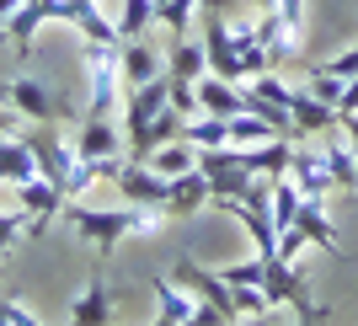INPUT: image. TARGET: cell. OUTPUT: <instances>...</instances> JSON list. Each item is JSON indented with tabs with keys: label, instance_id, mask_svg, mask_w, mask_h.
<instances>
[{
	"label": "cell",
	"instance_id": "cell-1",
	"mask_svg": "<svg viewBox=\"0 0 358 326\" xmlns=\"http://www.w3.org/2000/svg\"><path fill=\"white\" fill-rule=\"evenodd\" d=\"M70 225L96 246V257H113L123 236H155L166 225V208H150V204H123V208H86L80 198H70Z\"/></svg>",
	"mask_w": 358,
	"mask_h": 326
},
{
	"label": "cell",
	"instance_id": "cell-2",
	"mask_svg": "<svg viewBox=\"0 0 358 326\" xmlns=\"http://www.w3.org/2000/svg\"><path fill=\"white\" fill-rule=\"evenodd\" d=\"M262 295L273 299V305H289V311L299 316V321H331V305H315L310 289H305V278L294 273V262H278V257H268V273H262Z\"/></svg>",
	"mask_w": 358,
	"mask_h": 326
},
{
	"label": "cell",
	"instance_id": "cell-3",
	"mask_svg": "<svg viewBox=\"0 0 358 326\" xmlns=\"http://www.w3.org/2000/svg\"><path fill=\"white\" fill-rule=\"evenodd\" d=\"M198 166H203V177H209L214 198H241L246 187H252V166L241 161L236 145H220V150H198Z\"/></svg>",
	"mask_w": 358,
	"mask_h": 326
},
{
	"label": "cell",
	"instance_id": "cell-4",
	"mask_svg": "<svg viewBox=\"0 0 358 326\" xmlns=\"http://www.w3.org/2000/svg\"><path fill=\"white\" fill-rule=\"evenodd\" d=\"M289 118H294V139H315V134L327 139L331 129H343V113H337L331 102H321L310 86L289 91Z\"/></svg>",
	"mask_w": 358,
	"mask_h": 326
},
{
	"label": "cell",
	"instance_id": "cell-5",
	"mask_svg": "<svg viewBox=\"0 0 358 326\" xmlns=\"http://www.w3.org/2000/svg\"><path fill=\"white\" fill-rule=\"evenodd\" d=\"M289 182H294L305 198H327L331 187H337V177H331V161H327V145H294V155H289Z\"/></svg>",
	"mask_w": 358,
	"mask_h": 326
},
{
	"label": "cell",
	"instance_id": "cell-6",
	"mask_svg": "<svg viewBox=\"0 0 358 326\" xmlns=\"http://www.w3.org/2000/svg\"><path fill=\"white\" fill-rule=\"evenodd\" d=\"M118 193L129 198V204L166 208V193H171V177H166V171H155L150 161H134V155H129V166L118 171Z\"/></svg>",
	"mask_w": 358,
	"mask_h": 326
},
{
	"label": "cell",
	"instance_id": "cell-7",
	"mask_svg": "<svg viewBox=\"0 0 358 326\" xmlns=\"http://www.w3.org/2000/svg\"><path fill=\"white\" fill-rule=\"evenodd\" d=\"M16 208L27 214V236H43L48 220L64 208V193H59L48 177H32V182H22V187H16Z\"/></svg>",
	"mask_w": 358,
	"mask_h": 326
},
{
	"label": "cell",
	"instance_id": "cell-8",
	"mask_svg": "<svg viewBox=\"0 0 358 326\" xmlns=\"http://www.w3.org/2000/svg\"><path fill=\"white\" fill-rule=\"evenodd\" d=\"M6 107H11L16 118H27V123H54V113H59L38 75H16V80H6Z\"/></svg>",
	"mask_w": 358,
	"mask_h": 326
},
{
	"label": "cell",
	"instance_id": "cell-9",
	"mask_svg": "<svg viewBox=\"0 0 358 326\" xmlns=\"http://www.w3.org/2000/svg\"><path fill=\"white\" fill-rule=\"evenodd\" d=\"M48 11H54V0H16V11L0 22V43H11L22 59L32 54V38H38V27L48 22Z\"/></svg>",
	"mask_w": 358,
	"mask_h": 326
},
{
	"label": "cell",
	"instance_id": "cell-10",
	"mask_svg": "<svg viewBox=\"0 0 358 326\" xmlns=\"http://www.w3.org/2000/svg\"><path fill=\"white\" fill-rule=\"evenodd\" d=\"M150 295H155V321L161 326H193L198 295H187L171 273H155V278H150Z\"/></svg>",
	"mask_w": 358,
	"mask_h": 326
},
{
	"label": "cell",
	"instance_id": "cell-11",
	"mask_svg": "<svg viewBox=\"0 0 358 326\" xmlns=\"http://www.w3.org/2000/svg\"><path fill=\"white\" fill-rule=\"evenodd\" d=\"M203 204H214V187H209V177H203V166L177 171V177H171V193H166V220H187V214H198Z\"/></svg>",
	"mask_w": 358,
	"mask_h": 326
},
{
	"label": "cell",
	"instance_id": "cell-12",
	"mask_svg": "<svg viewBox=\"0 0 358 326\" xmlns=\"http://www.w3.org/2000/svg\"><path fill=\"white\" fill-rule=\"evenodd\" d=\"M32 177H43L32 139L27 134H0V182H6V187H22V182H32Z\"/></svg>",
	"mask_w": 358,
	"mask_h": 326
},
{
	"label": "cell",
	"instance_id": "cell-13",
	"mask_svg": "<svg viewBox=\"0 0 358 326\" xmlns=\"http://www.w3.org/2000/svg\"><path fill=\"white\" fill-rule=\"evenodd\" d=\"M203 54H209V70L224 75V80H241V59H236V32L224 16H209L203 22Z\"/></svg>",
	"mask_w": 358,
	"mask_h": 326
},
{
	"label": "cell",
	"instance_id": "cell-14",
	"mask_svg": "<svg viewBox=\"0 0 358 326\" xmlns=\"http://www.w3.org/2000/svg\"><path fill=\"white\" fill-rule=\"evenodd\" d=\"M70 321H80V326L113 321V289H107V273H102V267H96V273H91V283L70 299Z\"/></svg>",
	"mask_w": 358,
	"mask_h": 326
},
{
	"label": "cell",
	"instance_id": "cell-15",
	"mask_svg": "<svg viewBox=\"0 0 358 326\" xmlns=\"http://www.w3.org/2000/svg\"><path fill=\"white\" fill-rule=\"evenodd\" d=\"M241 150V161L252 166L257 177H284L289 171V155H294V145H289V134H273V139H262V145H236Z\"/></svg>",
	"mask_w": 358,
	"mask_h": 326
},
{
	"label": "cell",
	"instance_id": "cell-16",
	"mask_svg": "<svg viewBox=\"0 0 358 326\" xmlns=\"http://www.w3.org/2000/svg\"><path fill=\"white\" fill-rule=\"evenodd\" d=\"M75 150H80L86 161H102V155H118V150H129V145H123V129L113 118H80Z\"/></svg>",
	"mask_w": 358,
	"mask_h": 326
},
{
	"label": "cell",
	"instance_id": "cell-17",
	"mask_svg": "<svg viewBox=\"0 0 358 326\" xmlns=\"http://www.w3.org/2000/svg\"><path fill=\"white\" fill-rule=\"evenodd\" d=\"M155 75H166V54H155V48L145 43V38H129L123 43V86H150Z\"/></svg>",
	"mask_w": 358,
	"mask_h": 326
},
{
	"label": "cell",
	"instance_id": "cell-18",
	"mask_svg": "<svg viewBox=\"0 0 358 326\" xmlns=\"http://www.w3.org/2000/svg\"><path fill=\"white\" fill-rule=\"evenodd\" d=\"M203 70H209V54H203V43L171 38V48H166V75H171V80H198Z\"/></svg>",
	"mask_w": 358,
	"mask_h": 326
},
{
	"label": "cell",
	"instance_id": "cell-19",
	"mask_svg": "<svg viewBox=\"0 0 358 326\" xmlns=\"http://www.w3.org/2000/svg\"><path fill=\"white\" fill-rule=\"evenodd\" d=\"M182 139H187L193 150H220V145H230V118H220V113H198V118H187Z\"/></svg>",
	"mask_w": 358,
	"mask_h": 326
},
{
	"label": "cell",
	"instance_id": "cell-20",
	"mask_svg": "<svg viewBox=\"0 0 358 326\" xmlns=\"http://www.w3.org/2000/svg\"><path fill=\"white\" fill-rule=\"evenodd\" d=\"M294 225L305 230V236L315 241V246H327V252H337V225L327 220V208H321V198H305L294 214Z\"/></svg>",
	"mask_w": 358,
	"mask_h": 326
},
{
	"label": "cell",
	"instance_id": "cell-21",
	"mask_svg": "<svg viewBox=\"0 0 358 326\" xmlns=\"http://www.w3.org/2000/svg\"><path fill=\"white\" fill-rule=\"evenodd\" d=\"M327 161H331V177H337V187L358 193V150L348 145V139H337V134H327Z\"/></svg>",
	"mask_w": 358,
	"mask_h": 326
},
{
	"label": "cell",
	"instance_id": "cell-22",
	"mask_svg": "<svg viewBox=\"0 0 358 326\" xmlns=\"http://www.w3.org/2000/svg\"><path fill=\"white\" fill-rule=\"evenodd\" d=\"M150 27H155V0H123L118 11V38L129 43V38H150Z\"/></svg>",
	"mask_w": 358,
	"mask_h": 326
},
{
	"label": "cell",
	"instance_id": "cell-23",
	"mask_svg": "<svg viewBox=\"0 0 358 326\" xmlns=\"http://www.w3.org/2000/svg\"><path fill=\"white\" fill-rule=\"evenodd\" d=\"M150 166L166 171V177H177V171H193V166H198V150L187 145V139H171V145L150 150Z\"/></svg>",
	"mask_w": 358,
	"mask_h": 326
},
{
	"label": "cell",
	"instance_id": "cell-24",
	"mask_svg": "<svg viewBox=\"0 0 358 326\" xmlns=\"http://www.w3.org/2000/svg\"><path fill=\"white\" fill-rule=\"evenodd\" d=\"M193 16H198V0H155V22H161L171 38H187Z\"/></svg>",
	"mask_w": 358,
	"mask_h": 326
},
{
	"label": "cell",
	"instance_id": "cell-25",
	"mask_svg": "<svg viewBox=\"0 0 358 326\" xmlns=\"http://www.w3.org/2000/svg\"><path fill=\"white\" fill-rule=\"evenodd\" d=\"M273 123L262 118V113H236L230 118V145H262V139H273Z\"/></svg>",
	"mask_w": 358,
	"mask_h": 326
},
{
	"label": "cell",
	"instance_id": "cell-26",
	"mask_svg": "<svg viewBox=\"0 0 358 326\" xmlns=\"http://www.w3.org/2000/svg\"><path fill=\"white\" fill-rule=\"evenodd\" d=\"M22 236H27V220H22V208H0V257L11 252Z\"/></svg>",
	"mask_w": 358,
	"mask_h": 326
},
{
	"label": "cell",
	"instance_id": "cell-27",
	"mask_svg": "<svg viewBox=\"0 0 358 326\" xmlns=\"http://www.w3.org/2000/svg\"><path fill=\"white\" fill-rule=\"evenodd\" d=\"M343 86H348V80H337V75H327L321 64H310V91L321 97V102L337 107V102H343Z\"/></svg>",
	"mask_w": 358,
	"mask_h": 326
},
{
	"label": "cell",
	"instance_id": "cell-28",
	"mask_svg": "<svg viewBox=\"0 0 358 326\" xmlns=\"http://www.w3.org/2000/svg\"><path fill=\"white\" fill-rule=\"evenodd\" d=\"M38 321H43V316H38V311H27V305H22L16 295H6V299H0V326H38Z\"/></svg>",
	"mask_w": 358,
	"mask_h": 326
},
{
	"label": "cell",
	"instance_id": "cell-29",
	"mask_svg": "<svg viewBox=\"0 0 358 326\" xmlns=\"http://www.w3.org/2000/svg\"><path fill=\"white\" fill-rule=\"evenodd\" d=\"M321 70L337 75V80H353V75H358V43L343 48V54H331V59H321Z\"/></svg>",
	"mask_w": 358,
	"mask_h": 326
},
{
	"label": "cell",
	"instance_id": "cell-30",
	"mask_svg": "<svg viewBox=\"0 0 358 326\" xmlns=\"http://www.w3.org/2000/svg\"><path fill=\"white\" fill-rule=\"evenodd\" d=\"M337 113H358V75L343 86V102H337Z\"/></svg>",
	"mask_w": 358,
	"mask_h": 326
},
{
	"label": "cell",
	"instance_id": "cell-31",
	"mask_svg": "<svg viewBox=\"0 0 358 326\" xmlns=\"http://www.w3.org/2000/svg\"><path fill=\"white\" fill-rule=\"evenodd\" d=\"M198 11H203V16H230V11H236V0H198Z\"/></svg>",
	"mask_w": 358,
	"mask_h": 326
},
{
	"label": "cell",
	"instance_id": "cell-32",
	"mask_svg": "<svg viewBox=\"0 0 358 326\" xmlns=\"http://www.w3.org/2000/svg\"><path fill=\"white\" fill-rule=\"evenodd\" d=\"M11 11H16V0H0V22H6Z\"/></svg>",
	"mask_w": 358,
	"mask_h": 326
},
{
	"label": "cell",
	"instance_id": "cell-33",
	"mask_svg": "<svg viewBox=\"0 0 358 326\" xmlns=\"http://www.w3.org/2000/svg\"><path fill=\"white\" fill-rule=\"evenodd\" d=\"M252 6H257V11H268V6H273V0H252Z\"/></svg>",
	"mask_w": 358,
	"mask_h": 326
},
{
	"label": "cell",
	"instance_id": "cell-34",
	"mask_svg": "<svg viewBox=\"0 0 358 326\" xmlns=\"http://www.w3.org/2000/svg\"><path fill=\"white\" fill-rule=\"evenodd\" d=\"M0 134H11V123H6V118H0Z\"/></svg>",
	"mask_w": 358,
	"mask_h": 326
},
{
	"label": "cell",
	"instance_id": "cell-35",
	"mask_svg": "<svg viewBox=\"0 0 358 326\" xmlns=\"http://www.w3.org/2000/svg\"><path fill=\"white\" fill-rule=\"evenodd\" d=\"M0 107H6V86H0Z\"/></svg>",
	"mask_w": 358,
	"mask_h": 326
},
{
	"label": "cell",
	"instance_id": "cell-36",
	"mask_svg": "<svg viewBox=\"0 0 358 326\" xmlns=\"http://www.w3.org/2000/svg\"><path fill=\"white\" fill-rule=\"evenodd\" d=\"M0 187H6V182H0Z\"/></svg>",
	"mask_w": 358,
	"mask_h": 326
}]
</instances>
